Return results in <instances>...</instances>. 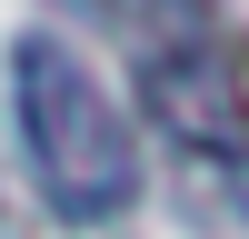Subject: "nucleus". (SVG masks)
<instances>
[{
    "label": "nucleus",
    "instance_id": "nucleus-1",
    "mask_svg": "<svg viewBox=\"0 0 249 239\" xmlns=\"http://www.w3.org/2000/svg\"><path fill=\"white\" fill-rule=\"evenodd\" d=\"M10 100H20L30 170H40L60 219H120L140 199V130L120 120V100L60 40H20L10 50Z\"/></svg>",
    "mask_w": 249,
    "mask_h": 239
},
{
    "label": "nucleus",
    "instance_id": "nucleus-2",
    "mask_svg": "<svg viewBox=\"0 0 249 239\" xmlns=\"http://www.w3.org/2000/svg\"><path fill=\"white\" fill-rule=\"evenodd\" d=\"M70 10H100V0H70Z\"/></svg>",
    "mask_w": 249,
    "mask_h": 239
}]
</instances>
